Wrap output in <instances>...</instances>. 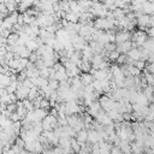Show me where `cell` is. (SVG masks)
<instances>
[{
  "mask_svg": "<svg viewBox=\"0 0 154 154\" xmlns=\"http://www.w3.org/2000/svg\"><path fill=\"white\" fill-rule=\"evenodd\" d=\"M66 103V116H73V114H77L79 113L83 108L78 105V101L77 100H73V101H67L65 102Z\"/></svg>",
  "mask_w": 154,
  "mask_h": 154,
  "instance_id": "cell-1",
  "label": "cell"
},
{
  "mask_svg": "<svg viewBox=\"0 0 154 154\" xmlns=\"http://www.w3.org/2000/svg\"><path fill=\"white\" fill-rule=\"evenodd\" d=\"M131 38H132V34L126 30H120V31H117V34H116V43L117 45L125 42V41H131Z\"/></svg>",
  "mask_w": 154,
  "mask_h": 154,
  "instance_id": "cell-2",
  "label": "cell"
},
{
  "mask_svg": "<svg viewBox=\"0 0 154 154\" xmlns=\"http://www.w3.org/2000/svg\"><path fill=\"white\" fill-rule=\"evenodd\" d=\"M87 111H88V114H89V116H91L93 118H96L97 114L102 111V107H101L99 100H96V101H94L93 103H90V106H88V109H87Z\"/></svg>",
  "mask_w": 154,
  "mask_h": 154,
  "instance_id": "cell-3",
  "label": "cell"
},
{
  "mask_svg": "<svg viewBox=\"0 0 154 154\" xmlns=\"http://www.w3.org/2000/svg\"><path fill=\"white\" fill-rule=\"evenodd\" d=\"M95 119H96V122H97V123H100V124H102V125H105V126L113 124V123H112L113 120L111 119V117L108 116V113H107V112H105L103 109L97 114V117H96Z\"/></svg>",
  "mask_w": 154,
  "mask_h": 154,
  "instance_id": "cell-4",
  "label": "cell"
},
{
  "mask_svg": "<svg viewBox=\"0 0 154 154\" xmlns=\"http://www.w3.org/2000/svg\"><path fill=\"white\" fill-rule=\"evenodd\" d=\"M101 141H103V140H102V137H101L99 131H96L95 129L88 130V142H90L91 144H96V143H99Z\"/></svg>",
  "mask_w": 154,
  "mask_h": 154,
  "instance_id": "cell-5",
  "label": "cell"
},
{
  "mask_svg": "<svg viewBox=\"0 0 154 154\" xmlns=\"http://www.w3.org/2000/svg\"><path fill=\"white\" fill-rule=\"evenodd\" d=\"M47 111L43 109V108H35L32 111V117H34V123H37V122H42L46 117H47Z\"/></svg>",
  "mask_w": 154,
  "mask_h": 154,
  "instance_id": "cell-6",
  "label": "cell"
},
{
  "mask_svg": "<svg viewBox=\"0 0 154 154\" xmlns=\"http://www.w3.org/2000/svg\"><path fill=\"white\" fill-rule=\"evenodd\" d=\"M131 48H132V42L131 41H125V42H122V43L117 45V51L120 54H128Z\"/></svg>",
  "mask_w": 154,
  "mask_h": 154,
  "instance_id": "cell-7",
  "label": "cell"
},
{
  "mask_svg": "<svg viewBox=\"0 0 154 154\" xmlns=\"http://www.w3.org/2000/svg\"><path fill=\"white\" fill-rule=\"evenodd\" d=\"M103 55L101 54H94V57L91 58L90 63H91V69H95V70H99L100 69V65L102 64L103 61Z\"/></svg>",
  "mask_w": 154,
  "mask_h": 154,
  "instance_id": "cell-8",
  "label": "cell"
},
{
  "mask_svg": "<svg viewBox=\"0 0 154 154\" xmlns=\"http://www.w3.org/2000/svg\"><path fill=\"white\" fill-rule=\"evenodd\" d=\"M142 12L144 14H148V16H153L154 14V2L152 1H146L144 4H142Z\"/></svg>",
  "mask_w": 154,
  "mask_h": 154,
  "instance_id": "cell-9",
  "label": "cell"
},
{
  "mask_svg": "<svg viewBox=\"0 0 154 154\" xmlns=\"http://www.w3.org/2000/svg\"><path fill=\"white\" fill-rule=\"evenodd\" d=\"M79 77H81V81H82V83H83L84 87L90 85L94 82V77H93V75L90 72H82Z\"/></svg>",
  "mask_w": 154,
  "mask_h": 154,
  "instance_id": "cell-10",
  "label": "cell"
},
{
  "mask_svg": "<svg viewBox=\"0 0 154 154\" xmlns=\"http://www.w3.org/2000/svg\"><path fill=\"white\" fill-rule=\"evenodd\" d=\"M76 140H77L81 144L87 143V142H88V130L83 129V130L78 131V132H77V135H76Z\"/></svg>",
  "mask_w": 154,
  "mask_h": 154,
  "instance_id": "cell-11",
  "label": "cell"
},
{
  "mask_svg": "<svg viewBox=\"0 0 154 154\" xmlns=\"http://www.w3.org/2000/svg\"><path fill=\"white\" fill-rule=\"evenodd\" d=\"M122 152L124 154H132V148H131V143L129 141H120L119 146H118Z\"/></svg>",
  "mask_w": 154,
  "mask_h": 154,
  "instance_id": "cell-12",
  "label": "cell"
},
{
  "mask_svg": "<svg viewBox=\"0 0 154 154\" xmlns=\"http://www.w3.org/2000/svg\"><path fill=\"white\" fill-rule=\"evenodd\" d=\"M128 57L131 58L135 61L141 60V51H140V48H131L129 51V53H128Z\"/></svg>",
  "mask_w": 154,
  "mask_h": 154,
  "instance_id": "cell-13",
  "label": "cell"
},
{
  "mask_svg": "<svg viewBox=\"0 0 154 154\" xmlns=\"http://www.w3.org/2000/svg\"><path fill=\"white\" fill-rule=\"evenodd\" d=\"M12 82V77L10 75H4L1 73L0 76V84H1V88H7Z\"/></svg>",
  "mask_w": 154,
  "mask_h": 154,
  "instance_id": "cell-14",
  "label": "cell"
},
{
  "mask_svg": "<svg viewBox=\"0 0 154 154\" xmlns=\"http://www.w3.org/2000/svg\"><path fill=\"white\" fill-rule=\"evenodd\" d=\"M136 103H140L142 106H149V100L144 95L143 91H138V97H137V102Z\"/></svg>",
  "mask_w": 154,
  "mask_h": 154,
  "instance_id": "cell-15",
  "label": "cell"
},
{
  "mask_svg": "<svg viewBox=\"0 0 154 154\" xmlns=\"http://www.w3.org/2000/svg\"><path fill=\"white\" fill-rule=\"evenodd\" d=\"M71 138L72 137H60L58 147H60V148H71Z\"/></svg>",
  "mask_w": 154,
  "mask_h": 154,
  "instance_id": "cell-16",
  "label": "cell"
},
{
  "mask_svg": "<svg viewBox=\"0 0 154 154\" xmlns=\"http://www.w3.org/2000/svg\"><path fill=\"white\" fill-rule=\"evenodd\" d=\"M124 66L128 69V71H129V73H130L131 76L136 77V76H140V75H141V70H138L135 65H126V64H124Z\"/></svg>",
  "mask_w": 154,
  "mask_h": 154,
  "instance_id": "cell-17",
  "label": "cell"
},
{
  "mask_svg": "<svg viewBox=\"0 0 154 154\" xmlns=\"http://www.w3.org/2000/svg\"><path fill=\"white\" fill-rule=\"evenodd\" d=\"M18 40H19V34H17V32H11L10 36L7 37V45H11V46L17 45Z\"/></svg>",
  "mask_w": 154,
  "mask_h": 154,
  "instance_id": "cell-18",
  "label": "cell"
},
{
  "mask_svg": "<svg viewBox=\"0 0 154 154\" xmlns=\"http://www.w3.org/2000/svg\"><path fill=\"white\" fill-rule=\"evenodd\" d=\"M25 46H26V48H28L30 52H36V51L38 49V47H40L37 40H30Z\"/></svg>",
  "mask_w": 154,
  "mask_h": 154,
  "instance_id": "cell-19",
  "label": "cell"
},
{
  "mask_svg": "<svg viewBox=\"0 0 154 154\" xmlns=\"http://www.w3.org/2000/svg\"><path fill=\"white\" fill-rule=\"evenodd\" d=\"M65 19H66L67 22H70V23H79V16L75 14L73 12H69V13L66 14Z\"/></svg>",
  "mask_w": 154,
  "mask_h": 154,
  "instance_id": "cell-20",
  "label": "cell"
},
{
  "mask_svg": "<svg viewBox=\"0 0 154 154\" xmlns=\"http://www.w3.org/2000/svg\"><path fill=\"white\" fill-rule=\"evenodd\" d=\"M32 130L40 136L42 132H43V126H42V122H37V123H34L32 125Z\"/></svg>",
  "mask_w": 154,
  "mask_h": 154,
  "instance_id": "cell-21",
  "label": "cell"
},
{
  "mask_svg": "<svg viewBox=\"0 0 154 154\" xmlns=\"http://www.w3.org/2000/svg\"><path fill=\"white\" fill-rule=\"evenodd\" d=\"M146 71V70H144ZM144 78H146V82H147V84L148 85H150V87H153L154 85V75H152V73H149V72H144Z\"/></svg>",
  "mask_w": 154,
  "mask_h": 154,
  "instance_id": "cell-22",
  "label": "cell"
},
{
  "mask_svg": "<svg viewBox=\"0 0 154 154\" xmlns=\"http://www.w3.org/2000/svg\"><path fill=\"white\" fill-rule=\"evenodd\" d=\"M119 55H120V53L116 49V51H113V52H111V53H108V55H107V58L111 60V61H117V59L119 58Z\"/></svg>",
  "mask_w": 154,
  "mask_h": 154,
  "instance_id": "cell-23",
  "label": "cell"
},
{
  "mask_svg": "<svg viewBox=\"0 0 154 154\" xmlns=\"http://www.w3.org/2000/svg\"><path fill=\"white\" fill-rule=\"evenodd\" d=\"M51 69H52V67H48V66L42 67V69L40 70L41 76H42V77H45V78H49V75H51Z\"/></svg>",
  "mask_w": 154,
  "mask_h": 154,
  "instance_id": "cell-24",
  "label": "cell"
},
{
  "mask_svg": "<svg viewBox=\"0 0 154 154\" xmlns=\"http://www.w3.org/2000/svg\"><path fill=\"white\" fill-rule=\"evenodd\" d=\"M91 85L94 87V89H95V91L96 93H102V87H101V82L100 81H97V79H94V82L91 83Z\"/></svg>",
  "mask_w": 154,
  "mask_h": 154,
  "instance_id": "cell-25",
  "label": "cell"
},
{
  "mask_svg": "<svg viewBox=\"0 0 154 154\" xmlns=\"http://www.w3.org/2000/svg\"><path fill=\"white\" fill-rule=\"evenodd\" d=\"M49 107H51V101L48 100V99H42V101H41V105H40V108H43V109H49Z\"/></svg>",
  "mask_w": 154,
  "mask_h": 154,
  "instance_id": "cell-26",
  "label": "cell"
},
{
  "mask_svg": "<svg viewBox=\"0 0 154 154\" xmlns=\"http://www.w3.org/2000/svg\"><path fill=\"white\" fill-rule=\"evenodd\" d=\"M135 66H136L138 70L144 71L146 67H147V64H146V61H143V60H137V61L135 63Z\"/></svg>",
  "mask_w": 154,
  "mask_h": 154,
  "instance_id": "cell-27",
  "label": "cell"
},
{
  "mask_svg": "<svg viewBox=\"0 0 154 154\" xmlns=\"http://www.w3.org/2000/svg\"><path fill=\"white\" fill-rule=\"evenodd\" d=\"M49 85L52 87L53 90H58L59 89V85H60V82L57 81V79H49Z\"/></svg>",
  "mask_w": 154,
  "mask_h": 154,
  "instance_id": "cell-28",
  "label": "cell"
},
{
  "mask_svg": "<svg viewBox=\"0 0 154 154\" xmlns=\"http://www.w3.org/2000/svg\"><path fill=\"white\" fill-rule=\"evenodd\" d=\"M126 58H128L126 54H120L116 63H117V64H120V65H124V64L126 63Z\"/></svg>",
  "mask_w": 154,
  "mask_h": 154,
  "instance_id": "cell-29",
  "label": "cell"
},
{
  "mask_svg": "<svg viewBox=\"0 0 154 154\" xmlns=\"http://www.w3.org/2000/svg\"><path fill=\"white\" fill-rule=\"evenodd\" d=\"M22 84H23L24 87L29 88V89H31V88H34V87H35V85L32 84V82H31V79H30V78H26V79H24V81L22 82Z\"/></svg>",
  "mask_w": 154,
  "mask_h": 154,
  "instance_id": "cell-30",
  "label": "cell"
},
{
  "mask_svg": "<svg viewBox=\"0 0 154 154\" xmlns=\"http://www.w3.org/2000/svg\"><path fill=\"white\" fill-rule=\"evenodd\" d=\"M10 119H11L12 122H18V120H22L20 116H19L17 112H13V113H11V116H10Z\"/></svg>",
  "mask_w": 154,
  "mask_h": 154,
  "instance_id": "cell-31",
  "label": "cell"
},
{
  "mask_svg": "<svg viewBox=\"0 0 154 154\" xmlns=\"http://www.w3.org/2000/svg\"><path fill=\"white\" fill-rule=\"evenodd\" d=\"M111 153H112V154H124V153L122 152V149H120L118 146H113Z\"/></svg>",
  "mask_w": 154,
  "mask_h": 154,
  "instance_id": "cell-32",
  "label": "cell"
},
{
  "mask_svg": "<svg viewBox=\"0 0 154 154\" xmlns=\"http://www.w3.org/2000/svg\"><path fill=\"white\" fill-rule=\"evenodd\" d=\"M146 71L149 72V73H152V75H154V63H152V64H147Z\"/></svg>",
  "mask_w": 154,
  "mask_h": 154,
  "instance_id": "cell-33",
  "label": "cell"
},
{
  "mask_svg": "<svg viewBox=\"0 0 154 154\" xmlns=\"http://www.w3.org/2000/svg\"><path fill=\"white\" fill-rule=\"evenodd\" d=\"M146 31H147V35H148L149 37H153V38H154V28L150 26V28H148Z\"/></svg>",
  "mask_w": 154,
  "mask_h": 154,
  "instance_id": "cell-34",
  "label": "cell"
},
{
  "mask_svg": "<svg viewBox=\"0 0 154 154\" xmlns=\"http://www.w3.org/2000/svg\"><path fill=\"white\" fill-rule=\"evenodd\" d=\"M154 28V14L153 16H150V22H149V28Z\"/></svg>",
  "mask_w": 154,
  "mask_h": 154,
  "instance_id": "cell-35",
  "label": "cell"
},
{
  "mask_svg": "<svg viewBox=\"0 0 154 154\" xmlns=\"http://www.w3.org/2000/svg\"><path fill=\"white\" fill-rule=\"evenodd\" d=\"M152 63H154V54H150L148 58V64H152Z\"/></svg>",
  "mask_w": 154,
  "mask_h": 154,
  "instance_id": "cell-36",
  "label": "cell"
},
{
  "mask_svg": "<svg viewBox=\"0 0 154 154\" xmlns=\"http://www.w3.org/2000/svg\"><path fill=\"white\" fill-rule=\"evenodd\" d=\"M149 135H150V136H152V137L154 138V126L149 129Z\"/></svg>",
  "mask_w": 154,
  "mask_h": 154,
  "instance_id": "cell-37",
  "label": "cell"
},
{
  "mask_svg": "<svg viewBox=\"0 0 154 154\" xmlns=\"http://www.w3.org/2000/svg\"><path fill=\"white\" fill-rule=\"evenodd\" d=\"M97 1H100V2H102V4H105L107 0H97Z\"/></svg>",
  "mask_w": 154,
  "mask_h": 154,
  "instance_id": "cell-38",
  "label": "cell"
},
{
  "mask_svg": "<svg viewBox=\"0 0 154 154\" xmlns=\"http://www.w3.org/2000/svg\"><path fill=\"white\" fill-rule=\"evenodd\" d=\"M75 1H81V0H75Z\"/></svg>",
  "mask_w": 154,
  "mask_h": 154,
  "instance_id": "cell-39",
  "label": "cell"
},
{
  "mask_svg": "<svg viewBox=\"0 0 154 154\" xmlns=\"http://www.w3.org/2000/svg\"><path fill=\"white\" fill-rule=\"evenodd\" d=\"M87 154H93V153H87Z\"/></svg>",
  "mask_w": 154,
  "mask_h": 154,
  "instance_id": "cell-40",
  "label": "cell"
},
{
  "mask_svg": "<svg viewBox=\"0 0 154 154\" xmlns=\"http://www.w3.org/2000/svg\"><path fill=\"white\" fill-rule=\"evenodd\" d=\"M72 154H75V153H72Z\"/></svg>",
  "mask_w": 154,
  "mask_h": 154,
  "instance_id": "cell-41",
  "label": "cell"
}]
</instances>
